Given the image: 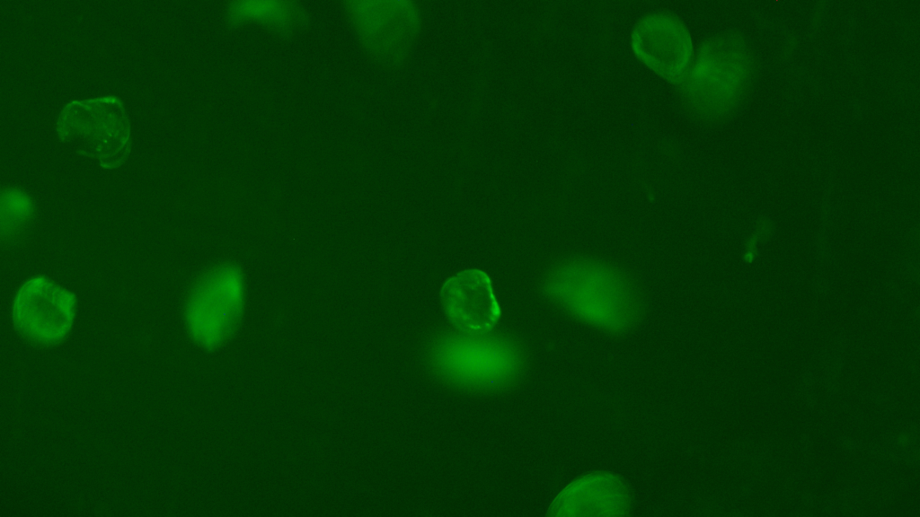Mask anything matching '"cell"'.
<instances>
[{
	"label": "cell",
	"instance_id": "obj_6",
	"mask_svg": "<svg viewBox=\"0 0 920 517\" xmlns=\"http://www.w3.org/2000/svg\"><path fill=\"white\" fill-rule=\"evenodd\" d=\"M626 504L622 484L606 475H594L571 484L553 502L555 515H615Z\"/></svg>",
	"mask_w": 920,
	"mask_h": 517
},
{
	"label": "cell",
	"instance_id": "obj_4",
	"mask_svg": "<svg viewBox=\"0 0 920 517\" xmlns=\"http://www.w3.org/2000/svg\"><path fill=\"white\" fill-rule=\"evenodd\" d=\"M441 301L449 321L460 332L490 333L500 317L491 280L478 269L448 279L442 287Z\"/></svg>",
	"mask_w": 920,
	"mask_h": 517
},
{
	"label": "cell",
	"instance_id": "obj_1",
	"mask_svg": "<svg viewBox=\"0 0 920 517\" xmlns=\"http://www.w3.org/2000/svg\"><path fill=\"white\" fill-rule=\"evenodd\" d=\"M436 372L453 385L497 390L509 385L520 372L521 355L509 338L494 334L458 330L440 337L430 351Z\"/></svg>",
	"mask_w": 920,
	"mask_h": 517
},
{
	"label": "cell",
	"instance_id": "obj_5",
	"mask_svg": "<svg viewBox=\"0 0 920 517\" xmlns=\"http://www.w3.org/2000/svg\"><path fill=\"white\" fill-rule=\"evenodd\" d=\"M694 79L706 107L721 111L737 101L746 86L750 60L745 45L734 39L714 44L697 63Z\"/></svg>",
	"mask_w": 920,
	"mask_h": 517
},
{
	"label": "cell",
	"instance_id": "obj_3",
	"mask_svg": "<svg viewBox=\"0 0 920 517\" xmlns=\"http://www.w3.org/2000/svg\"><path fill=\"white\" fill-rule=\"evenodd\" d=\"M73 294L37 277L25 283L14 298L13 322L29 340L54 345L66 337L75 317Z\"/></svg>",
	"mask_w": 920,
	"mask_h": 517
},
{
	"label": "cell",
	"instance_id": "obj_7",
	"mask_svg": "<svg viewBox=\"0 0 920 517\" xmlns=\"http://www.w3.org/2000/svg\"><path fill=\"white\" fill-rule=\"evenodd\" d=\"M234 19L252 20L274 24H285L292 14L285 3L279 2H243L232 7Z\"/></svg>",
	"mask_w": 920,
	"mask_h": 517
},
{
	"label": "cell",
	"instance_id": "obj_2",
	"mask_svg": "<svg viewBox=\"0 0 920 517\" xmlns=\"http://www.w3.org/2000/svg\"><path fill=\"white\" fill-rule=\"evenodd\" d=\"M241 285L234 270H218L204 279L186 309L188 330L197 344L215 348L233 330L241 307Z\"/></svg>",
	"mask_w": 920,
	"mask_h": 517
},
{
	"label": "cell",
	"instance_id": "obj_8",
	"mask_svg": "<svg viewBox=\"0 0 920 517\" xmlns=\"http://www.w3.org/2000/svg\"><path fill=\"white\" fill-rule=\"evenodd\" d=\"M2 230L7 232L20 225L31 213V203L21 192L7 191L2 197Z\"/></svg>",
	"mask_w": 920,
	"mask_h": 517
}]
</instances>
